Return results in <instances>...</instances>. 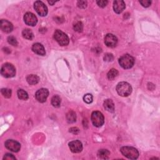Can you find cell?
Masks as SVG:
<instances>
[{"mask_svg": "<svg viewBox=\"0 0 160 160\" xmlns=\"http://www.w3.org/2000/svg\"><path fill=\"white\" fill-rule=\"evenodd\" d=\"M91 121L93 125L96 127H101L105 122L103 114L100 111H96L91 114Z\"/></svg>", "mask_w": 160, "mask_h": 160, "instance_id": "cell-6", "label": "cell"}, {"mask_svg": "<svg viewBox=\"0 0 160 160\" xmlns=\"http://www.w3.org/2000/svg\"><path fill=\"white\" fill-rule=\"evenodd\" d=\"M48 90L45 88H41L37 91L35 97L36 99L38 100V101L40 103H44L46 101L48 97Z\"/></svg>", "mask_w": 160, "mask_h": 160, "instance_id": "cell-9", "label": "cell"}, {"mask_svg": "<svg viewBox=\"0 0 160 160\" xmlns=\"http://www.w3.org/2000/svg\"><path fill=\"white\" fill-rule=\"evenodd\" d=\"M1 94L3 95L4 97L6 98H9L11 97L12 92L11 90L8 88H3L1 90Z\"/></svg>", "mask_w": 160, "mask_h": 160, "instance_id": "cell-24", "label": "cell"}, {"mask_svg": "<svg viewBox=\"0 0 160 160\" xmlns=\"http://www.w3.org/2000/svg\"><path fill=\"white\" fill-rule=\"evenodd\" d=\"M55 3H56V1H48V3L50 4L51 5H53Z\"/></svg>", "mask_w": 160, "mask_h": 160, "instance_id": "cell-34", "label": "cell"}, {"mask_svg": "<svg viewBox=\"0 0 160 160\" xmlns=\"http://www.w3.org/2000/svg\"><path fill=\"white\" fill-rule=\"evenodd\" d=\"M125 3L122 0H116L113 3V9L115 13L120 14L125 9Z\"/></svg>", "mask_w": 160, "mask_h": 160, "instance_id": "cell-14", "label": "cell"}, {"mask_svg": "<svg viewBox=\"0 0 160 160\" xmlns=\"http://www.w3.org/2000/svg\"><path fill=\"white\" fill-rule=\"evenodd\" d=\"M24 21L27 25L34 26L37 24L38 19L33 13L28 12L24 16Z\"/></svg>", "mask_w": 160, "mask_h": 160, "instance_id": "cell-10", "label": "cell"}, {"mask_svg": "<svg viewBox=\"0 0 160 160\" xmlns=\"http://www.w3.org/2000/svg\"><path fill=\"white\" fill-rule=\"evenodd\" d=\"M8 41L10 44V45H13L14 46H17L18 45V41L17 39L13 37H9L8 38Z\"/></svg>", "mask_w": 160, "mask_h": 160, "instance_id": "cell-27", "label": "cell"}, {"mask_svg": "<svg viewBox=\"0 0 160 160\" xmlns=\"http://www.w3.org/2000/svg\"><path fill=\"white\" fill-rule=\"evenodd\" d=\"M97 3L99 7L104 8L107 5L108 2V1H105V0H100V1H97Z\"/></svg>", "mask_w": 160, "mask_h": 160, "instance_id": "cell-31", "label": "cell"}, {"mask_svg": "<svg viewBox=\"0 0 160 160\" xmlns=\"http://www.w3.org/2000/svg\"><path fill=\"white\" fill-rule=\"evenodd\" d=\"M120 151L123 156L129 159H136L139 157L138 151L133 147L123 146Z\"/></svg>", "mask_w": 160, "mask_h": 160, "instance_id": "cell-2", "label": "cell"}, {"mask_svg": "<svg viewBox=\"0 0 160 160\" xmlns=\"http://www.w3.org/2000/svg\"><path fill=\"white\" fill-rule=\"evenodd\" d=\"M22 35L23 38L29 40H31L34 38V34L33 32H32V31L30 29L24 30L22 32Z\"/></svg>", "mask_w": 160, "mask_h": 160, "instance_id": "cell-19", "label": "cell"}, {"mask_svg": "<svg viewBox=\"0 0 160 160\" xmlns=\"http://www.w3.org/2000/svg\"><path fill=\"white\" fill-rule=\"evenodd\" d=\"M67 121L69 123H74L77 120V115L73 111H70L66 114Z\"/></svg>", "mask_w": 160, "mask_h": 160, "instance_id": "cell-18", "label": "cell"}, {"mask_svg": "<svg viewBox=\"0 0 160 160\" xmlns=\"http://www.w3.org/2000/svg\"><path fill=\"white\" fill-rule=\"evenodd\" d=\"M84 101L88 104H90L93 102V96L91 94H86L83 97Z\"/></svg>", "mask_w": 160, "mask_h": 160, "instance_id": "cell-26", "label": "cell"}, {"mask_svg": "<svg viewBox=\"0 0 160 160\" xmlns=\"http://www.w3.org/2000/svg\"><path fill=\"white\" fill-rule=\"evenodd\" d=\"M5 147L11 151L17 153L21 149V145L18 141L13 139H8L5 143Z\"/></svg>", "mask_w": 160, "mask_h": 160, "instance_id": "cell-8", "label": "cell"}, {"mask_svg": "<svg viewBox=\"0 0 160 160\" xmlns=\"http://www.w3.org/2000/svg\"><path fill=\"white\" fill-rule=\"evenodd\" d=\"M118 75V71L116 70V69H111L110 71L108 73V78L110 80H113L115 78H117Z\"/></svg>", "mask_w": 160, "mask_h": 160, "instance_id": "cell-23", "label": "cell"}, {"mask_svg": "<svg viewBox=\"0 0 160 160\" xmlns=\"http://www.w3.org/2000/svg\"><path fill=\"white\" fill-rule=\"evenodd\" d=\"M32 50H33L34 53L38 55L44 56L46 54L45 48H44V46L41 45V44L38 43L34 44L33 46H32Z\"/></svg>", "mask_w": 160, "mask_h": 160, "instance_id": "cell-15", "label": "cell"}, {"mask_svg": "<svg viewBox=\"0 0 160 160\" xmlns=\"http://www.w3.org/2000/svg\"><path fill=\"white\" fill-rule=\"evenodd\" d=\"M54 38L61 46H67L70 42V39L67 34L59 30L54 32Z\"/></svg>", "mask_w": 160, "mask_h": 160, "instance_id": "cell-5", "label": "cell"}, {"mask_svg": "<svg viewBox=\"0 0 160 160\" xmlns=\"http://www.w3.org/2000/svg\"><path fill=\"white\" fill-rule=\"evenodd\" d=\"M0 26H1V30L6 33H11L13 29V26L12 25V23L6 19L1 20Z\"/></svg>", "mask_w": 160, "mask_h": 160, "instance_id": "cell-13", "label": "cell"}, {"mask_svg": "<svg viewBox=\"0 0 160 160\" xmlns=\"http://www.w3.org/2000/svg\"><path fill=\"white\" fill-rule=\"evenodd\" d=\"M4 160H11V159H16V158L12 154L7 153L3 157Z\"/></svg>", "mask_w": 160, "mask_h": 160, "instance_id": "cell-32", "label": "cell"}, {"mask_svg": "<svg viewBox=\"0 0 160 160\" xmlns=\"http://www.w3.org/2000/svg\"><path fill=\"white\" fill-rule=\"evenodd\" d=\"M105 109L109 112H113L114 110V103L111 99H106L103 103Z\"/></svg>", "mask_w": 160, "mask_h": 160, "instance_id": "cell-16", "label": "cell"}, {"mask_svg": "<svg viewBox=\"0 0 160 160\" xmlns=\"http://www.w3.org/2000/svg\"><path fill=\"white\" fill-rule=\"evenodd\" d=\"M113 55L110 53H107L105 54V57H104V59H105V61H113Z\"/></svg>", "mask_w": 160, "mask_h": 160, "instance_id": "cell-28", "label": "cell"}, {"mask_svg": "<svg viewBox=\"0 0 160 160\" xmlns=\"http://www.w3.org/2000/svg\"><path fill=\"white\" fill-rule=\"evenodd\" d=\"M110 154V151L107 150H100L98 152V156L101 159H108Z\"/></svg>", "mask_w": 160, "mask_h": 160, "instance_id": "cell-20", "label": "cell"}, {"mask_svg": "<svg viewBox=\"0 0 160 160\" xmlns=\"http://www.w3.org/2000/svg\"><path fill=\"white\" fill-rule=\"evenodd\" d=\"M78 6L79 8L84 9L87 6V2L85 1H78Z\"/></svg>", "mask_w": 160, "mask_h": 160, "instance_id": "cell-29", "label": "cell"}, {"mask_svg": "<svg viewBox=\"0 0 160 160\" xmlns=\"http://www.w3.org/2000/svg\"><path fill=\"white\" fill-rule=\"evenodd\" d=\"M74 30L77 31V32H81L83 30V25L81 22L78 21L77 23H76L74 25L73 27Z\"/></svg>", "mask_w": 160, "mask_h": 160, "instance_id": "cell-25", "label": "cell"}, {"mask_svg": "<svg viewBox=\"0 0 160 160\" xmlns=\"http://www.w3.org/2000/svg\"><path fill=\"white\" fill-rule=\"evenodd\" d=\"M139 3L141 4V5L143 7L148 8L151 5V1H148V0H144V1H139Z\"/></svg>", "mask_w": 160, "mask_h": 160, "instance_id": "cell-30", "label": "cell"}, {"mask_svg": "<svg viewBox=\"0 0 160 160\" xmlns=\"http://www.w3.org/2000/svg\"><path fill=\"white\" fill-rule=\"evenodd\" d=\"M27 82L28 83L31 85H37V84L39 81V78L38 77L37 75L35 74H30L28 75L26 78Z\"/></svg>", "mask_w": 160, "mask_h": 160, "instance_id": "cell-17", "label": "cell"}, {"mask_svg": "<svg viewBox=\"0 0 160 160\" xmlns=\"http://www.w3.org/2000/svg\"><path fill=\"white\" fill-rule=\"evenodd\" d=\"M61 100L60 97L58 95H55L54 97L51 98V104L55 108H58L61 105Z\"/></svg>", "mask_w": 160, "mask_h": 160, "instance_id": "cell-21", "label": "cell"}, {"mask_svg": "<svg viewBox=\"0 0 160 160\" xmlns=\"http://www.w3.org/2000/svg\"><path fill=\"white\" fill-rule=\"evenodd\" d=\"M1 73L3 77L5 78H13L16 74V69L11 64L5 63L1 67Z\"/></svg>", "mask_w": 160, "mask_h": 160, "instance_id": "cell-4", "label": "cell"}, {"mask_svg": "<svg viewBox=\"0 0 160 160\" xmlns=\"http://www.w3.org/2000/svg\"><path fill=\"white\" fill-rule=\"evenodd\" d=\"M69 148L71 152L74 153H78L81 152L83 150L82 143L79 140H75V141H71L69 143Z\"/></svg>", "mask_w": 160, "mask_h": 160, "instance_id": "cell-12", "label": "cell"}, {"mask_svg": "<svg viewBox=\"0 0 160 160\" xmlns=\"http://www.w3.org/2000/svg\"><path fill=\"white\" fill-rule=\"evenodd\" d=\"M105 45L110 48H114L117 45L118 39L113 34H107L105 38Z\"/></svg>", "mask_w": 160, "mask_h": 160, "instance_id": "cell-11", "label": "cell"}, {"mask_svg": "<svg viewBox=\"0 0 160 160\" xmlns=\"http://www.w3.org/2000/svg\"><path fill=\"white\" fill-rule=\"evenodd\" d=\"M17 94L19 99L22 100H26L28 99V94L27 92L23 90H18L17 92Z\"/></svg>", "mask_w": 160, "mask_h": 160, "instance_id": "cell-22", "label": "cell"}, {"mask_svg": "<svg viewBox=\"0 0 160 160\" xmlns=\"http://www.w3.org/2000/svg\"><path fill=\"white\" fill-rule=\"evenodd\" d=\"M117 91L119 95L121 97H128L132 92L131 86L127 82H120L117 86Z\"/></svg>", "mask_w": 160, "mask_h": 160, "instance_id": "cell-1", "label": "cell"}, {"mask_svg": "<svg viewBox=\"0 0 160 160\" xmlns=\"http://www.w3.org/2000/svg\"><path fill=\"white\" fill-rule=\"evenodd\" d=\"M119 63L124 69H130L133 66L134 59L130 54H124L119 59Z\"/></svg>", "mask_w": 160, "mask_h": 160, "instance_id": "cell-3", "label": "cell"}, {"mask_svg": "<svg viewBox=\"0 0 160 160\" xmlns=\"http://www.w3.org/2000/svg\"><path fill=\"white\" fill-rule=\"evenodd\" d=\"M79 131L78 128H71V129H70V132L73 134H78L79 133Z\"/></svg>", "mask_w": 160, "mask_h": 160, "instance_id": "cell-33", "label": "cell"}, {"mask_svg": "<svg viewBox=\"0 0 160 160\" xmlns=\"http://www.w3.org/2000/svg\"><path fill=\"white\" fill-rule=\"evenodd\" d=\"M34 8L37 12V13L41 17H46L48 14L46 6L41 1H37L34 3Z\"/></svg>", "mask_w": 160, "mask_h": 160, "instance_id": "cell-7", "label": "cell"}]
</instances>
